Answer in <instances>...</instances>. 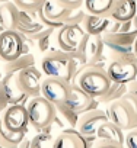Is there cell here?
<instances>
[{
  "mask_svg": "<svg viewBox=\"0 0 137 148\" xmlns=\"http://www.w3.org/2000/svg\"><path fill=\"white\" fill-rule=\"evenodd\" d=\"M86 65V60L76 52H66L58 48L47 51L41 60V73L45 77L60 79L72 83L76 73Z\"/></svg>",
  "mask_w": 137,
  "mask_h": 148,
  "instance_id": "1",
  "label": "cell"
},
{
  "mask_svg": "<svg viewBox=\"0 0 137 148\" xmlns=\"http://www.w3.org/2000/svg\"><path fill=\"white\" fill-rule=\"evenodd\" d=\"M75 84H77L83 92H86L91 97L99 99L111 86V80L107 74L105 67L88 64L82 67L73 79Z\"/></svg>",
  "mask_w": 137,
  "mask_h": 148,
  "instance_id": "2",
  "label": "cell"
},
{
  "mask_svg": "<svg viewBox=\"0 0 137 148\" xmlns=\"http://www.w3.org/2000/svg\"><path fill=\"white\" fill-rule=\"evenodd\" d=\"M25 106L28 110L29 125L35 131L45 129L48 125L53 123L55 118V106L41 95L35 97H29Z\"/></svg>",
  "mask_w": 137,
  "mask_h": 148,
  "instance_id": "3",
  "label": "cell"
},
{
  "mask_svg": "<svg viewBox=\"0 0 137 148\" xmlns=\"http://www.w3.org/2000/svg\"><path fill=\"white\" fill-rule=\"evenodd\" d=\"M107 74L112 83L128 84L137 79V57L136 54H125L114 57L107 65Z\"/></svg>",
  "mask_w": 137,
  "mask_h": 148,
  "instance_id": "4",
  "label": "cell"
},
{
  "mask_svg": "<svg viewBox=\"0 0 137 148\" xmlns=\"http://www.w3.org/2000/svg\"><path fill=\"white\" fill-rule=\"evenodd\" d=\"M107 115L112 123H115L125 132L137 128V110L122 97L108 105Z\"/></svg>",
  "mask_w": 137,
  "mask_h": 148,
  "instance_id": "5",
  "label": "cell"
},
{
  "mask_svg": "<svg viewBox=\"0 0 137 148\" xmlns=\"http://www.w3.org/2000/svg\"><path fill=\"white\" fill-rule=\"evenodd\" d=\"M24 54V35L16 29L0 32V61L10 62Z\"/></svg>",
  "mask_w": 137,
  "mask_h": 148,
  "instance_id": "6",
  "label": "cell"
},
{
  "mask_svg": "<svg viewBox=\"0 0 137 148\" xmlns=\"http://www.w3.org/2000/svg\"><path fill=\"white\" fill-rule=\"evenodd\" d=\"M104 39L102 35H89L85 34V36L80 41L79 49L77 52L86 60V65L92 64V65H99V67H105V58H104Z\"/></svg>",
  "mask_w": 137,
  "mask_h": 148,
  "instance_id": "7",
  "label": "cell"
},
{
  "mask_svg": "<svg viewBox=\"0 0 137 148\" xmlns=\"http://www.w3.org/2000/svg\"><path fill=\"white\" fill-rule=\"evenodd\" d=\"M137 32H104L102 39L105 47H108L114 57L125 55V54H133V44L136 41Z\"/></svg>",
  "mask_w": 137,
  "mask_h": 148,
  "instance_id": "8",
  "label": "cell"
},
{
  "mask_svg": "<svg viewBox=\"0 0 137 148\" xmlns=\"http://www.w3.org/2000/svg\"><path fill=\"white\" fill-rule=\"evenodd\" d=\"M85 31L82 25H64L57 29L55 34V45L58 49L66 52H76L79 49L80 41L85 36Z\"/></svg>",
  "mask_w": 137,
  "mask_h": 148,
  "instance_id": "9",
  "label": "cell"
},
{
  "mask_svg": "<svg viewBox=\"0 0 137 148\" xmlns=\"http://www.w3.org/2000/svg\"><path fill=\"white\" fill-rule=\"evenodd\" d=\"M18 87L28 96L35 97L41 95V83H42V73L35 67H26L16 74Z\"/></svg>",
  "mask_w": 137,
  "mask_h": 148,
  "instance_id": "10",
  "label": "cell"
},
{
  "mask_svg": "<svg viewBox=\"0 0 137 148\" xmlns=\"http://www.w3.org/2000/svg\"><path fill=\"white\" fill-rule=\"evenodd\" d=\"M2 121L5 126L13 132H26L28 125H29V118H28V110L26 106L19 103V105H10L8 106L2 113Z\"/></svg>",
  "mask_w": 137,
  "mask_h": 148,
  "instance_id": "11",
  "label": "cell"
},
{
  "mask_svg": "<svg viewBox=\"0 0 137 148\" xmlns=\"http://www.w3.org/2000/svg\"><path fill=\"white\" fill-rule=\"evenodd\" d=\"M68 89H70V83L54 77H45L41 83V96L51 102L54 106H57L66 102Z\"/></svg>",
  "mask_w": 137,
  "mask_h": 148,
  "instance_id": "12",
  "label": "cell"
},
{
  "mask_svg": "<svg viewBox=\"0 0 137 148\" xmlns=\"http://www.w3.org/2000/svg\"><path fill=\"white\" fill-rule=\"evenodd\" d=\"M107 121H109L107 112L96 108V109H92V110H88V112H83V113L79 115V121H77L76 129H77L85 138L96 136L98 128H99L104 122H107Z\"/></svg>",
  "mask_w": 137,
  "mask_h": 148,
  "instance_id": "13",
  "label": "cell"
},
{
  "mask_svg": "<svg viewBox=\"0 0 137 148\" xmlns=\"http://www.w3.org/2000/svg\"><path fill=\"white\" fill-rule=\"evenodd\" d=\"M64 105H67L70 109H73L75 112H77L80 115L83 112L96 109L98 105H99V102H98V99L91 97L77 84L70 83V89H68V95H67V99H66Z\"/></svg>",
  "mask_w": 137,
  "mask_h": 148,
  "instance_id": "14",
  "label": "cell"
},
{
  "mask_svg": "<svg viewBox=\"0 0 137 148\" xmlns=\"http://www.w3.org/2000/svg\"><path fill=\"white\" fill-rule=\"evenodd\" d=\"M53 148H88V142L76 128H67L55 135Z\"/></svg>",
  "mask_w": 137,
  "mask_h": 148,
  "instance_id": "15",
  "label": "cell"
},
{
  "mask_svg": "<svg viewBox=\"0 0 137 148\" xmlns=\"http://www.w3.org/2000/svg\"><path fill=\"white\" fill-rule=\"evenodd\" d=\"M0 87L3 89V92H5L10 105H19V103L26 105L29 97L18 87L15 73H5V76L0 80Z\"/></svg>",
  "mask_w": 137,
  "mask_h": 148,
  "instance_id": "16",
  "label": "cell"
},
{
  "mask_svg": "<svg viewBox=\"0 0 137 148\" xmlns=\"http://www.w3.org/2000/svg\"><path fill=\"white\" fill-rule=\"evenodd\" d=\"M79 121V113L75 112L73 109H70L67 105L61 103L55 106V118L53 121V123L60 129H67V128H76Z\"/></svg>",
  "mask_w": 137,
  "mask_h": 148,
  "instance_id": "17",
  "label": "cell"
},
{
  "mask_svg": "<svg viewBox=\"0 0 137 148\" xmlns=\"http://www.w3.org/2000/svg\"><path fill=\"white\" fill-rule=\"evenodd\" d=\"M70 10L72 9L61 6L57 0H45L41 6V9H39L41 15L45 16L48 21L55 22V23H63V25H64L66 18L70 13Z\"/></svg>",
  "mask_w": 137,
  "mask_h": 148,
  "instance_id": "18",
  "label": "cell"
},
{
  "mask_svg": "<svg viewBox=\"0 0 137 148\" xmlns=\"http://www.w3.org/2000/svg\"><path fill=\"white\" fill-rule=\"evenodd\" d=\"M111 18L109 16H102V15H92V13H86L83 22L80 23L83 31L89 35H102L109 23H111Z\"/></svg>",
  "mask_w": 137,
  "mask_h": 148,
  "instance_id": "19",
  "label": "cell"
},
{
  "mask_svg": "<svg viewBox=\"0 0 137 148\" xmlns=\"http://www.w3.org/2000/svg\"><path fill=\"white\" fill-rule=\"evenodd\" d=\"M137 15V2L136 0H117L109 18L112 21H131Z\"/></svg>",
  "mask_w": 137,
  "mask_h": 148,
  "instance_id": "20",
  "label": "cell"
},
{
  "mask_svg": "<svg viewBox=\"0 0 137 148\" xmlns=\"http://www.w3.org/2000/svg\"><path fill=\"white\" fill-rule=\"evenodd\" d=\"M18 15L19 9L12 0L0 3V26L3 29H16Z\"/></svg>",
  "mask_w": 137,
  "mask_h": 148,
  "instance_id": "21",
  "label": "cell"
},
{
  "mask_svg": "<svg viewBox=\"0 0 137 148\" xmlns=\"http://www.w3.org/2000/svg\"><path fill=\"white\" fill-rule=\"evenodd\" d=\"M124 136H125V131H122L120 126H117L111 121L104 122L96 131V138L98 139L112 141V142H118L121 145L124 144Z\"/></svg>",
  "mask_w": 137,
  "mask_h": 148,
  "instance_id": "22",
  "label": "cell"
},
{
  "mask_svg": "<svg viewBox=\"0 0 137 148\" xmlns=\"http://www.w3.org/2000/svg\"><path fill=\"white\" fill-rule=\"evenodd\" d=\"M55 125L51 123L48 125L45 129L37 131V134L29 138V145L31 148H53L54 144V138H55ZM58 129V128H57Z\"/></svg>",
  "mask_w": 137,
  "mask_h": 148,
  "instance_id": "23",
  "label": "cell"
},
{
  "mask_svg": "<svg viewBox=\"0 0 137 148\" xmlns=\"http://www.w3.org/2000/svg\"><path fill=\"white\" fill-rule=\"evenodd\" d=\"M26 132H13L8 129L0 116V145L3 148H18V145L25 139Z\"/></svg>",
  "mask_w": 137,
  "mask_h": 148,
  "instance_id": "24",
  "label": "cell"
},
{
  "mask_svg": "<svg viewBox=\"0 0 137 148\" xmlns=\"http://www.w3.org/2000/svg\"><path fill=\"white\" fill-rule=\"evenodd\" d=\"M114 5L115 0H85L83 2L85 10L88 13L102 15V16H109Z\"/></svg>",
  "mask_w": 137,
  "mask_h": 148,
  "instance_id": "25",
  "label": "cell"
},
{
  "mask_svg": "<svg viewBox=\"0 0 137 148\" xmlns=\"http://www.w3.org/2000/svg\"><path fill=\"white\" fill-rule=\"evenodd\" d=\"M55 32H57V29H54V28H47V26H45L42 31H39V32H37L35 35L29 36V39H32L34 44H37L39 52L45 54L47 51L53 49V48H51V45H53L51 39L55 36Z\"/></svg>",
  "mask_w": 137,
  "mask_h": 148,
  "instance_id": "26",
  "label": "cell"
},
{
  "mask_svg": "<svg viewBox=\"0 0 137 148\" xmlns=\"http://www.w3.org/2000/svg\"><path fill=\"white\" fill-rule=\"evenodd\" d=\"M31 65H35V57H34V54H31V52L22 54L16 60H13L10 62H5L3 73H15V74H18L21 70H24L26 67H31Z\"/></svg>",
  "mask_w": 137,
  "mask_h": 148,
  "instance_id": "27",
  "label": "cell"
},
{
  "mask_svg": "<svg viewBox=\"0 0 137 148\" xmlns=\"http://www.w3.org/2000/svg\"><path fill=\"white\" fill-rule=\"evenodd\" d=\"M125 93H127V84L112 83V82H111V86H109L108 90L98 99V102H99V103H107V105H109L111 102L121 99Z\"/></svg>",
  "mask_w": 137,
  "mask_h": 148,
  "instance_id": "28",
  "label": "cell"
},
{
  "mask_svg": "<svg viewBox=\"0 0 137 148\" xmlns=\"http://www.w3.org/2000/svg\"><path fill=\"white\" fill-rule=\"evenodd\" d=\"M45 26L39 22V21H37V22H29V23H22V22H18V25H16V31L19 32V34H22V35H25V36H32V35H35L37 32H39V31H42Z\"/></svg>",
  "mask_w": 137,
  "mask_h": 148,
  "instance_id": "29",
  "label": "cell"
},
{
  "mask_svg": "<svg viewBox=\"0 0 137 148\" xmlns=\"http://www.w3.org/2000/svg\"><path fill=\"white\" fill-rule=\"evenodd\" d=\"M86 10L82 9V8H76V9H72L68 16L66 18L64 21V25H80L86 16Z\"/></svg>",
  "mask_w": 137,
  "mask_h": 148,
  "instance_id": "30",
  "label": "cell"
},
{
  "mask_svg": "<svg viewBox=\"0 0 137 148\" xmlns=\"http://www.w3.org/2000/svg\"><path fill=\"white\" fill-rule=\"evenodd\" d=\"M18 6V9L22 10H39L42 6V2H35V0H12Z\"/></svg>",
  "mask_w": 137,
  "mask_h": 148,
  "instance_id": "31",
  "label": "cell"
},
{
  "mask_svg": "<svg viewBox=\"0 0 137 148\" xmlns=\"http://www.w3.org/2000/svg\"><path fill=\"white\" fill-rule=\"evenodd\" d=\"M122 145H124V148H137V128L125 132Z\"/></svg>",
  "mask_w": 137,
  "mask_h": 148,
  "instance_id": "32",
  "label": "cell"
},
{
  "mask_svg": "<svg viewBox=\"0 0 137 148\" xmlns=\"http://www.w3.org/2000/svg\"><path fill=\"white\" fill-rule=\"evenodd\" d=\"M92 148H124V145L118 144V142H112V141H104V139H98L93 142Z\"/></svg>",
  "mask_w": 137,
  "mask_h": 148,
  "instance_id": "33",
  "label": "cell"
},
{
  "mask_svg": "<svg viewBox=\"0 0 137 148\" xmlns=\"http://www.w3.org/2000/svg\"><path fill=\"white\" fill-rule=\"evenodd\" d=\"M57 2H58L61 6H64V8L76 9V8H82V6H83L85 0H57Z\"/></svg>",
  "mask_w": 137,
  "mask_h": 148,
  "instance_id": "34",
  "label": "cell"
},
{
  "mask_svg": "<svg viewBox=\"0 0 137 148\" xmlns=\"http://www.w3.org/2000/svg\"><path fill=\"white\" fill-rule=\"evenodd\" d=\"M127 92H128V93H133V95L137 96V79L133 80V82H130V83L127 84Z\"/></svg>",
  "mask_w": 137,
  "mask_h": 148,
  "instance_id": "35",
  "label": "cell"
},
{
  "mask_svg": "<svg viewBox=\"0 0 137 148\" xmlns=\"http://www.w3.org/2000/svg\"><path fill=\"white\" fill-rule=\"evenodd\" d=\"M18 148H31V145H29V138H26V136H25V139L18 145Z\"/></svg>",
  "mask_w": 137,
  "mask_h": 148,
  "instance_id": "36",
  "label": "cell"
},
{
  "mask_svg": "<svg viewBox=\"0 0 137 148\" xmlns=\"http://www.w3.org/2000/svg\"><path fill=\"white\" fill-rule=\"evenodd\" d=\"M133 51H134V54H136V57H137V36H136V41H134V44H133Z\"/></svg>",
  "mask_w": 137,
  "mask_h": 148,
  "instance_id": "37",
  "label": "cell"
},
{
  "mask_svg": "<svg viewBox=\"0 0 137 148\" xmlns=\"http://www.w3.org/2000/svg\"><path fill=\"white\" fill-rule=\"evenodd\" d=\"M35 2H42V3H44V2H45V0H35Z\"/></svg>",
  "mask_w": 137,
  "mask_h": 148,
  "instance_id": "38",
  "label": "cell"
},
{
  "mask_svg": "<svg viewBox=\"0 0 137 148\" xmlns=\"http://www.w3.org/2000/svg\"><path fill=\"white\" fill-rule=\"evenodd\" d=\"M2 31H3V28H2V26H0V32H2Z\"/></svg>",
  "mask_w": 137,
  "mask_h": 148,
  "instance_id": "39",
  "label": "cell"
},
{
  "mask_svg": "<svg viewBox=\"0 0 137 148\" xmlns=\"http://www.w3.org/2000/svg\"><path fill=\"white\" fill-rule=\"evenodd\" d=\"M0 2H8V0H0Z\"/></svg>",
  "mask_w": 137,
  "mask_h": 148,
  "instance_id": "40",
  "label": "cell"
},
{
  "mask_svg": "<svg viewBox=\"0 0 137 148\" xmlns=\"http://www.w3.org/2000/svg\"><path fill=\"white\" fill-rule=\"evenodd\" d=\"M0 148H3V147H2V145H0Z\"/></svg>",
  "mask_w": 137,
  "mask_h": 148,
  "instance_id": "41",
  "label": "cell"
},
{
  "mask_svg": "<svg viewBox=\"0 0 137 148\" xmlns=\"http://www.w3.org/2000/svg\"><path fill=\"white\" fill-rule=\"evenodd\" d=\"M0 3H2V2H0Z\"/></svg>",
  "mask_w": 137,
  "mask_h": 148,
  "instance_id": "42",
  "label": "cell"
},
{
  "mask_svg": "<svg viewBox=\"0 0 137 148\" xmlns=\"http://www.w3.org/2000/svg\"><path fill=\"white\" fill-rule=\"evenodd\" d=\"M115 2H117V0H115Z\"/></svg>",
  "mask_w": 137,
  "mask_h": 148,
  "instance_id": "43",
  "label": "cell"
}]
</instances>
